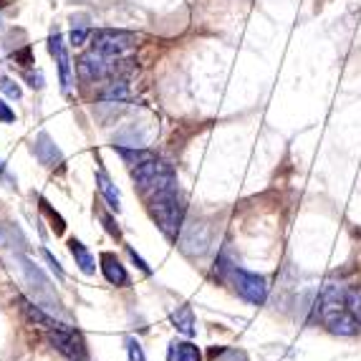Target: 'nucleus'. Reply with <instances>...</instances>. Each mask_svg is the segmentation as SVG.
<instances>
[{"label":"nucleus","instance_id":"obj_1","mask_svg":"<svg viewBox=\"0 0 361 361\" xmlns=\"http://www.w3.org/2000/svg\"><path fill=\"white\" fill-rule=\"evenodd\" d=\"M147 200H149V212H152V217H154L157 228L162 230L167 238H175L182 225V212H185L177 185L167 187V190L152 195V197H147Z\"/></svg>","mask_w":361,"mask_h":361},{"label":"nucleus","instance_id":"obj_2","mask_svg":"<svg viewBox=\"0 0 361 361\" xmlns=\"http://www.w3.org/2000/svg\"><path fill=\"white\" fill-rule=\"evenodd\" d=\"M132 180L137 182V187L147 197L177 185V177H175V172H172V167H169L164 159H159V157H154V159H149V162H145V164H139V167H132Z\"/></svg>","mask_w":361,"mask_h":361},{"label":"nucleus","instance_id":"obj_3","mask_svg":"<svg viewBox=\"0 0 361 361\" xmlns=\"http://www.w3.org/2000/svg\"><path fill=\"white\" fill-rule=\"evenodd\" d=\"M139 36L132 30H114V28H102L91 36V49L99 54L109 56V59H119V56L129 54L137 49Z\"/></svg>","mask_w":361,"mask_h":361},{"label":"nucleus","instance_id":"obj_4","mask_svg":"<svg viewBox=\"0 0 361 361\" xmlns=\"http://www.w3.org/2000/svg\"><path fill=\"white\" fill-rule=\"evenodd\" d=\"M230 278H233L235 293L240 295L243 301L253 303V306H263L265 298H268V281H265L263 276L243 271V268H233Z\"/></svg>","mask_w":361,"mask_h":361},{"label":"nucleus","instance_id":"obj_5","mask_svg":"<svg viewBox=\"0 0 361 361\" xmlns=\"http://www.w3.org/2000/svg\"><path fill=\"white\" fill-rule=\"evenodd\" d=\"M49 341L54 343V349L59 351V354L68 356L71 361H84L86 354H89L84 336H81L76 329H71V326H66V324L59 326V329H54V331L49 334Z\"/></svg>","mask_w":361,"mask_h":361},{"label":"nucleus","instance_id":"obj_6","mask_svg":"<svg viewBox=\"0 0 361 361\" xmlns=\"http://www.w3.org/2000/svg\"><path fill=\"white\" fill-rule=\"evenodd\" d=\"M78 73L84 81H102V78H109L114 76L119 71L116 66V59H109V56L99 54V51H86V54L78 56Z\"/></svg>","mask_w":361,"mask_h":361},{"label":"nucleus","instance_id":"obj_7","mask_svg":"<svg viewBox=\"0 0 361 361\" xmlns=\"http://www.w3.org/2000/svg\"><path fill=\"white\" fill-rule=\"evenodd\" d=\"M20 271L25 276V283L36 290V303H49V306H59V295L54 298V288H51V281L46 278V273L38 268V265L30 263L25 255H18Z\"/></svg>","mask_w":361,"mask_h":361},{"label":"nucleus","instance_id":"obj_8","mask_svg":"<svg viewBox=\"0 0 361 361\" xmlns=\"http://www.w3.org/2000/svg\"><path fill=\"white\" fill-rule=\"evenodd\" d=\"M324 321L329 326V331L336 334V336H356L359 334V321L349 308H331V311H324Z\"/></svg>","mask_w":361,"mask_h":361},{"label":"nucleus","instance_id":"obj_9","mask_svg":"<svg viewBox=\"0 0 361 361\" xmlns=\"http://www.w3.org/2000/svg\"><path fill=\"white\" fill-rule=\"evenodd\" d=\"M49 51H51V56L56 59V63H59L61 89H63V94H68V91H71V59H68L66 43H63V38H61L59 30H56V33H51Z\"/></svg>","mask_w":361,"mask_h":361},{"label":"nucleus","instance_id":"obj_10","mask_svg":"<svg viewBox=\"0 0 361 361\" xmlns=\"http://www.w3.org/2000/svg\"><path fill=\"white\" fill-rule=\"evenodd\" d=\"M16 303H18L20 313L25 316V321L33 326H43V329H49V331H54V329H59V326H63L59 319H54L51 313H46L41 306H36L33 301H28V298H23V295H18L16 298Z\"/></svg>","mask_w":361,"mask_h":361},{"label":"nucleus","instance_id":"obj_11","mask_svg":"<svg viewBox=\"0 0 361 361\" xmlns=\"http://www.w3.org/2000/svg\"><path fill=\"white\" fill-rule=\"evenodd\" d=\"M33 154H36L38 162L46 164V167H59V164H63V154H61L56 142L46 132L38 134L36 142H33Z\"/></svg>","mask_w":361,"mask_h":361},{"label":"nucleus","instance_id":"obj_12","mask_svg":"<svg viewBox=\"0 0 361 361\" xmlns=\"http://www.w3.org/2000/svg\"><path fill=\"white\" fill-rule=\"evenodd\" d=\"M102 273L111 286H119V288L129 286L127 271H124V265L114 253H102Z\"/></svg>","mask_w":361,"mask_h":361},{"label":"nucleus","instance_id":"obj_13","mask_svg":"<svg viewBox=\"0 0 361 361\" xmlns=\"http://www.w3.org/2000/svg\"><path fill=\"white\" fill-rule=\"evenodd\" d=\"M97 187H99V192H102V197L106 200V205L114 212H119L121 210V195H119V190H116L114 182H111V177L106 175V169L104 167L97 169Z\"/></svg>","mask_w":361,"mask_h":361},{"label":"nucleus","instance_id":"obj_14","mask_svg":"<svg viewBox=\"0 0 361 361\" xmlns=\"http://www.w3.org/2000/svg\"><path fill=\"white\" fill-rule=\"evenodd\" d=\"M172 324H175V329L180 334H185V336L192 338L195 334H197V321H195V311L192 306H180L175 313H172Z\"/></svg>","mask_w":361,"mask_h":361},{"label":"nucleus","instance_id":"obj_15","mask_svg":"<svg viewBox=\"0 0 361 361\" xmlns=\"http://www.w3.org/2000/svg\"><path fill=\"white\" fill-rule=\"evenodd\" d=\"M68 250H71V255H73V260H76V265L86 273V276L97 273V260H94V255H91L89 250H86L84 243L76 240V238H71V240H68Z\"/></svg>","mask_w":361,"mask_h":361},{"label":"nucleus","instance_id":"obj_16","mask_svg":"<svg viewBox=\"0 0 361 361\" xmlns=\"http://www.w3.org/2000/svg\"><path fill=\"white\" fill-rule=\"evenodd\" d=\"M167 361H202V354L192 341H172L167 351Z\"/></svg>","mask_w":361,"mask_h":361},{"label":"nucleus","instance_id":"obj_17","mask_svg":"<svg viewBox=\"0 0 361 361\" xmlns=\"http://www.w3.org/2000/svg\"><path fill=\"white\" fill-rule=\"evenodd\" d=\"M114 152L116 154L124 159V162L129 164V167H139V164H145V162H149V159H154L157 157V152H152V149H129V147H116L114 145Z\"/></svg>","mask_w":361,"mask_h":361},{"label":"nucleus","instance_id":"obj_18","mask_svg":"<svg viewBox=\"0 0 361 361\" xmlns=\"http://www.w3.org/2000/svg\"><path fill=\"white\" fill-rule=\"evenodd\" d=\"M212 359L215 361H250L243 349H233V346H223V349H212Z\"/></svg>","mask_w":361,"mask_h":361},{"label":"nucleus","instance_id":"obj_19","mask_svg":"<svg viewBox=\"0 0 361 361\" xmlns=\"http://www.w3.org/2000/svg\"><path fill=\"white\" fill-rule=\"evenodd\" d=\"M343 301H346V308H349V311L354 313L356 321L361 324V288H359V286H354V288L346 290Z\"/></svg>","mask_w":361,"mask_h":361},{"label":"nucleus","instance_id":"obj_20","mask_svg":"<svg viewBox=\"0 0 361 361\" xmlns=\"http://www.w3.org/2000/svg\"><path fill=\"white\" fill-rule=\"evenodd\" d=\"M104 99H111V102H124V99H129L127 81H114V84L104 91Z\"/></svg>","mask_w":361,"mask_h":361},{"label":"nucleus","instance_id":"obj_21","mask_svg":"<svg viewBox=\"0 0 361 361\" xmlns=\"http://www.w3.org/2000/svg\"><path fill=\"white\" fill-rule=\"evenodd\" d=\"M41 210L51 217V223H54V230H56V233L61 235V233H63V230H66V223H63V217H61L59 212H56L54 207H51L49 202H46V200H43V197H41Z\"/></svg>","mask_w":361,"mask_h":361},{"label":"nucleus","instance_id":"obj_22","mask_svg":"<svg viewBox=\"0 0 361 361\" xmlns=\"http://www.w3.org/2000/svg\"><path fill=\"white\" fill-rule=\"evenodd\" d=\"M127 356H129V361H147V356H145V349H142V343L137 341L134 336H127Z\"/></svg>","mask_w":361,"mask_h":361},{"label":"nucleus","instance_id":"obj_23","mask_svg":"<svg viewBox=\"0 0 361 361\" xmlns=\"http://www.w3.org/2000/svg\"><path fill=\"white\" fill-rule=\"evenodd\" d=\"M86 38H89V25H86V23H73V30H71V46H84Z\"/></svg>","mask_w":361,"mask_h":361},{"label":"nucleus","instance_id":"obj_24","mask_svg":"<svg viewBox=\"0 0 361 361\" xmlns=\"http://www.w3.org/2000/svg\"><path fill=\"white\" fill-rule=\"evenodd\" d=\"M0 91H3L6 97H11V99H20V97H23L20 86L16 84V81H11V78H0Z\"/></svg>","mask_w":361,"mask_h":361},{"label":"nucleus","instance_id":"obj_25","mask_svg":"<svg viewBox=\"0 0 361 361\" xmlns=\"http://www.w3.org/2000/svg\"><path fill=\"white\" fill-rule=\"evenodd\" d=\"M41 255H43V258H46V263L51 265V271H54L56 276H59L61 281H63V278H66V271H63V268H61L59 260H56L54 255H51V250H46V247H41Z\"/></svg>","mask_w":361,"mask_h":361},{"label":"nucleus","instance_id":"obj_26","mask_svg":"<svg viewBox=\"0 0 361 361\" xmlns=\"http://www.w3.org/2000/svg\"><path fill=\"white\" fill-rule=\"evenodd\" d=\"M127 253H129V258L134 260V265H137L139 271H142V273H152V268H149V265H147V260L142 258V255H139V253H137V250H134L132 245H127Z\"/></svg>","mask_w":361,"mask_h":361},{"label":"nucleus","instance_id":"obj_27","mask_svg":"<svg viewBox=\"0 0 361 361\" xmlns=\"http://www.w3.org/2000/svg\"><path fill=\"white\" fill-rule=\"evenodd\" d=\"M0 121H6V124H11V121H16V111H13L11 106H8L3 99H0Z\"/></svg>","mask_w":361,"mask_h":361},{"label":"nucleus","instance_id":"obj_28","mask_svg":"<svg viewBox=\"0 0 361 361\" xmlns=\"http://www.w3.org/2000/svg\"><path fill=\"white\" fill-rule=\"evenodd\" d=\"M102 220H104V225H106L109 233L116 235V238H119V228H116V225H114V220H111V215H102Z\"/></svg>","mask_w":361,"mask_h":361},{"label":"nucleus","instance_id":"obj_29","mask_svg":"<svg viewBox=\"0 0 361 361\" xmlns=\"http://www.w3.org/2000/svg\"><path fill=\"white\" fill-rule=\"evenodd\" d=\"M0 177H8V172H6V164H3V159H0Z\"/></svg>","mask_w":361,"mask_h":361}]
</instances>
